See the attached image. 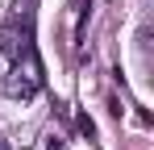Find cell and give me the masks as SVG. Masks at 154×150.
I'll return each instance as SVG.
<instances>
[{
    "instance_id": "2",
    "label": "cell",
    "mask_w": 154,
    "mask_h": 150,
    "mask_svg": "<svg viewBox=\"0 0 154 150\" xmlns=\"http://www.w3.org/2000/svg\"><path fill=\"white\" fill-rule=\"evenodd\" d=\"M21 50H29V17H8V25L0 29V54H8V58H17Z\"/></svg>"
},
{
    "instance_id": "1",
    "label": "cell",
    "mask_w": 154,
    "mask_h": 150,
    "mask_svg": "<svg viewBox=\"0 0 154 150\" xmlns=\"http://www.w3.org/2000/svg\"><path fill=\"white\" fill-rule=\"evenodd\" d=\"M38 88H42V63H38L33 50H21L13 58V71L4 75V92L13 100H33Z\"/></svg>"
},
{
    "instance_id": "3",
    "label": "cell",
    "mask_w": 154,
    "mask_h": 150,
    "mask_svg": "<svg viewBox=\"0 0 154 150\" xmlns=\"http://www.w3.org/2000/svg\"><path fill=\"white\" fill-rule=\"evenodd\" d=\"M79 129H83L88 138H96V125H92V117H79Z\"/></svg>"
}]
</instances>
